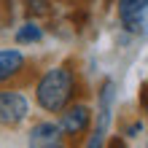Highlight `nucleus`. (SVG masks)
<instances>
[{"instance_id": "nucleus-1", "label": "nucleus", "mask_w": 148, "mask_h": 148, "mask_svg": "<svg viewBox=\"0 0 148 148\" xmlns=\"http://www.w3.org/2000/svg\"><path fill=\"white\" fill-rule=\"evenodd\" d=\"M75 94V75L67 67H51V70L43 73V78L38 81L35 97L38 105L49 113H59L67 108V102L73 100Z\"/></svg>"}, {"instance_id": "nucleus-2", "label": "nucleus", "mask_w": 148, "mask_h": 148, "mask_svg": "<svg viewBox=\"0 0 148 148\" xmlns=\"http://www.w3.org/2000/svg\"><path fill=\"white\" fill-rule=\"evenodd\" d=\"M27 100L19 92H0V127H16L27 119Z\"/></svg>"}, {"instance_id": "nucleus-3", "label": "nucleus", "mask_w": 148, "mask_h": 148, "mask_svg": "<svg viewBox=\"0 0 148 148\" xmlns=\"http://www.w3.org/2000/svg\"><path fill=\"white\" fill-rule=\"evenodd\" d=\"M89 121H92V110L86 105H73L62 113V119H59V129H62V135H70V137H78L84 135L86 129H89Z\"/></svg>"}, {"instance_id": "nucleus-4", "label": "nucleus", "mask_w": 148, "mask_h": 148, "mask_svg": "<svg viewBox=\"0 0 148 148\" xmlns=\"http://www.w3.org/2000/svg\"><path fill=\"white\" fill-rule=\"evenodd\" d=\"M30 148H62V129L59 124L40 121L30 129Z\"/></svg>"}, {"instance_id": "nucleus-5", "label": "nucleus", "mask_w": 148, "mask_h": 148, "mask_svg": "<svg viewBox=\"0 0 148 148\" xmlns=\"http://www.w3.org/2000/svg\"><path fill=\"white\" fill-rule=\"evenodd\" d=\"M22 67H24V54L22 51H16V49H3L0 51V84L11 81Z\"/></svg>"}, {"instance_id": "nucleus-6", "label": "nucleus", "mask_w": 148, "mask_h": 148, "mask_svg": "<svg viewBox=\"0 0 148 148\" xmlns=\"http://www.w3.org/2000/svg\"><path fill=\"white\" fill-rule=\"evenodd\" d=\"M148 8V0H119V19L121 24L129 22L132 16H137L140 11H145Z\"/></svg>"}, {"instance_id": "nucleus-7", "label": "nucleus", "mask_w": 148, "mask_h": 148, "mask_svg": "<svg viewBox=\"0 0 148 148\" xmlns=\"http://www.w3.org/2000/svg\"><path fill=\"white\" fill-rule=\"evenodd\" d=\"M43 38V30L35 22H24L19 30H16V43H38Z\"/></svg>"}, {"instance_id": "nucleus-8", "label": "nucleus", "mask_w": 148, "mask_h": 148, "mask_svg": "<svg viewBox=\"0 0 148 148\" xmlns=\"http://www.w3.org/2000/svg\"><path fill=\"white\" fill-rule=\"evenodd\" d=\"M30 16H49L51 14V0H24Z\"/></svg>"}, {"instance_id": "nucleus-9", "label": "nucleus", "mask_w": 148, "mask_h": 148, "mask_svg": "<svg viewBox=\"0 0 148 148\" xmlns=\"http://www.w3.org/2000/svg\"><path fill=\"white\" fill-rule=\"evenodd\" d=\"M86 148H105V129H94V135H92V140H89V145Z\"/></svg>"}, {"instance_id": "nucleus-10", "label": "nucleus", "mask_w": 148, "mask_h": 148, "mask_svg": "<svg viewBox=\"0 0 148 148\" xmlns=\"http://www.w3.org/2000/svg\"><path fill=\"white\" fill-rule=\"evenodd\" d=\"M105 148H127V145H124V140H121V137H110V143H108Z\"/></svg>"}, {"instance_id": "nucleus-11", "label": "nucleus", "mask_w": 148, "mask_h": 148, "mask_svg": "<svg viewBox=\"0 0 148 148\" xmlns=\"http://www.w3.org/2000/svg\"><path fill=\"white\" fill-rule=\"evenodd\" d=\"M140 102H143V105L148 108V84L143 86V94H140Z\"/></svg>"}]
</instances>
